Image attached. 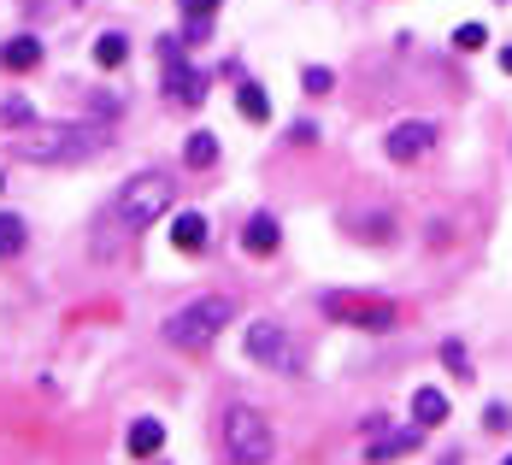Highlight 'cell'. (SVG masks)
I'll return each mask as SVG.
<instances>
[{
  "label": "cell",
  "instance_id": "obj_5",
  "mask_svg": "<svg viewBox=\"0 0 512 465\" xmlns=\"http://www.w3.org/2000/svg\"><path fill=\"white\" fill-rule=\"evenodd\" d=\"M324 312L354 324V330H395V301H377V295H324Z\"/></svg>",
  "mask_w": 512,
  "mask_h": 465
},
{
  "label": "cell",
  "instance_id": "obj_23",
  "mask_svg": "<svg viewBox=\"0 0 512 465\" xmlns=\"http://www.w3.org/2000/svg\"><path fill=\"white\" fill-rule=\"evenodd\" d=\"M501 65H507V77H512V48H501Z\"/></svg>",
  "mask_w": 512,
  "mask_h": 465
},
{
  "label": "cell",
  "instance_id": "obj_1",
  "mask_svg": "<svg viewBox=\"0 0 512 465\" xmlns=\"http://www.w3.org/2000/svg\"><path fill=\"white\" fill-rule=\"evenodd\" d=\"M106 118H83V124H18L12 130V154L30 159V165H77V159H95L106 148Z\"/></svg>",
  "mask_w": 512,
  "mask_h": 465
},
{
  "label": "cell",
  "instance_id": "obj_16",
  "mask_svg": "<svg viewBox=\"0 0 512 465\" xmlns=\"http://www.w3.org/2000/svg\"><path fill=\"white\" fill-rule=\"evenodd\" d=\"M183 159H189L195 171L212 165V159H218V136H212V130H195V136H189V148H183Z\"/></svg>",
  "mask_w": 512,
  "mask_h": 465
},
{
  "label": "cell",
  "instance_id": "obj_19",
  "mask_svg": "<svg viewBox=\"0 0 512 465\" xmlns=\"http://www.w3.org/2000/svg\"><path fill=\"white\" fill-rule=\"evenodd\" d=\"M483 42H489V30H483V24H460V30H454V48H460V53H477Z\"/></svg>",
  "mask_w": 512,
  "mask_h": 465
},
{
  "label": "cell",
  "instance_id": "obj_13",
  "mask_svg": "<svg viewBox=\"0 0 512 465\" xmlns=\"http://www.w3.org/2000/svg\"><path fill=\"white\" fill-rule=\"evenodd\" d=\"M412 418H418V424H442V418H448V395H442V389H418V395H412Z\"/></svg>",
  "mask_w": 512,
  "mask_h": 465
},
{
  "label": "cell",
  "instance_id": "obj_2",
  "mask_svg": "<svg viewBox=\"0 0 512 465\" xmlns=\"http://www.w3.org/2000/svg\"><path fill=\"white\" fill-rule=\"evenodd\" d=\"M230 318H236V301H230V295H201V301L177 307L159 330H165V342H171V348H183V354H206Z\"/></svg>",
  "mask_w": 512,
  "mask_h": 465
},
{
  "label": "cell",
  "instance_id": "obj_24",
  "mask_svg": "<svg viewBox=\"0 0 512 465\" xmlns=\"http://www.w3.org/2000/svg\"><path fill=\"white\" fill-rule=\"evenodd\" d=\"M507 465H512V460H507Z\"/></svg>",
  "mask_w": 512,
  "mask_h": 465
},
{
  "label": "cell",
  "instance_id": "obj_6",
  "mask_svg": "<svg viewBox=\"0 0 512 465\" xmlns=\"http://www.w3.org/2000/svg\"><path fill=\"white\" fill-rule=\"evenodd\" d=\"M159 65H165V89H171V101L177 106H201L206 101V71H195L189 59H183V42H159Z\"/></svg>",
  "mask_w": 512,
  "mask_h": 465
},
{
  "label": "cell",
  "instance_id": "obj_20",
  "mask_svg": "<svg viewBox=\"0 0 512 465\" xmlns=\"http://www.w3.org/2000/svg\"><path fill=\"white\" fill-rule=\"evenodd\" d=\"M177 6H183L189 24H212V18H218V0H177Z\"/></svg>",
  "mask_w": 512,
  "mask_h": 465
},
{
  "label": "cell",
  "instance_id": "obj_10",
  "mask_svg": "<svg viewBox=\"0 0 512 465\" xmlns=\"http://www.w3.org/2000/svg\"><path fill=\"white\" fill-rule=\"evenodd\" d=\"M277 242H283V230H277L271 212H254V218L242 224V248H248V254H277Z\"/></svg>",
  "mask_w": 512,
  "mask_h": 465
},
{
  "label": "cell",
  "instance_id": "obj_3",
  "mask_svg": "<svg viewBox=\"0 0 512 465\" xmlns=\"http://www.w3.org/2000/svg\"><path fill=\"white\" fill-rule=\"evenodd\" d=\"M171 207H177V183H171L165 171H136V177L118 189L112 218H118L124 230H148V224H159Z\"/></svg>",
  "mask_w": 512,
  "mask_h": 465
},
{
  "label": "cell",
  "instance_id": "obj_9",
  "mask_svg": "<svg viewBox=\"0 0 512 465\" xmlns=\"http://www.w3.org/2000/svg\"><path fill=\"white\" fill-rule=\"evenodd\" d=\"M124 448H130V460H154L159 448H165V424L159 418H136L130 436H124Z\"/></svg>",
  "mask_w": 512,
  "mask_h": 465
},
{
  "label": "cell",
  "instance_id": "obj_12",
  "mask_svg": "<svg viewBox=\"0 0 512 465\" xmlns=\"http://www.w3.org/2000/svg\"><path fill=\"white\" fill-rule=\"evenodd\" d=\"M0 65H6V71H36V65H42V42H36V36H12V42L0 48Z\"/></svg>",
  "mask_w": 512,
  "mask_h": 465
},
{
  "label": "cell",
  "instance_id": "obj_18",
  "mask_svg": "<svg viewBox=\"0 0 512 465\" xmlns=\"http://www.w3.org/2000/svg\"><path fill=\"white\" fill-rule=\"evenodd\" d=\"M418 448V436H383V442H371V460H395V454H412Z\"/></svg>",
  "mask_w": 512,
  "mask_h": 465
},
{
  "label": "cell",
  "instance_id": "obj_15",
  "mask_svg": "<svg viewBox=\"0 0 512 465\" xmlns=\"http://www.w3.org/2000/svg\"><path fill=\"white\" fill-rule=\"evenodd\" d=\"M24 254V218L18 212H0V259Z\"/></svg>",
  "mask_w": 512,
  "mask_h": 465
},
{
  "label": "cell",
  "instance_id": "obj_14",
  "mask_svg": "<svg viewBox=\"0 0 512 465\" xmlns=\"http://www.w3.org/2000/svg\"><path fill=\"white\" fill-rule=\"evenodd\" d=\"M236 106H242V118H248V124H265V118H271V101H265V89H259V83H242Z\"/></svg>",
  "mask_w": 512,
  "mask_h": 465
},
{
  "label": "cell",
  "instance_id": "obj_22",
  "mask_svg": "<svg viewBox=\"0 0 512 465\" xmlns=\"http://www.w3.org/2000/svg\"><path fill=\"white\" fill-rule=\"evenodd\" d=\"M307 89H312V95H324V89H330V71H324V65H312V71H307Z\"/></svg>",
  "mask_w": 512,
  "mask_h": 465
},
{
  "label": "cell",
  "instance_id": "obj_11",
  "mask_svg": "<svg viewBox=\"0 0 512 465\" xmlns=\"http://www.w3.org/2000/svg\"><path fill=\"white\" fill-rule=\"evenodd\" d=\"M206 236H212V230H206V218H201V212H177V218H171V242H177L183 254H201V248H206Z\"/></svg>",
  "mask_w": 512,
  "mask_h": 465
},
{
  "label": "cell",
  "instance_id": "obj_17",
  "mask_svg": "<svg viewBox=\"0 0 512 465\" xmlns=\"http://www.w3.org/2000/svg\"><path fill=\"white\" fill-rule=\"evenodd\" d=\"M124 53H130V42H124L118 30H106L101 42H95V59H101L106 71H112V65H124Z\"/></svg>",
  "mask_w": 512,
  "mask_h": 465
},
{
  "label": "cell",
  "instance_id": "obj_8",
  "mask_svg": "<svg viewBox=\"0 0 512 465\" xmlns=\"http://www.w3.org/2000/svg\"><path fill=\"white\" fill-rule=\"evenodd\" d=\"M430 142H436V124L407 118V124H395V130H389V159H418Z\"/></svg>",
  "mask_w": 512,
  "mask_h": 465
},
{
  "label": "cell",
  "instance_id": "obj_21",
  "mask_svg": "<svg viewBox=\"0 0 512 465\" xmlns=\"http://www.w3.org/2000/svg\"><path fill=\"white\" fill-rule=\"evenodd\" d=\"M30 118H36L30 101H6V106H0V124H12V130H18V124H30Z\"/></svg>",
  "mask_w": 512,
  "mask_h": 465
},
{
  "label": "cell",
  "instance_id": "obj_4",
  "mask_svg": "<svg viewBox=\"0 0 512 465\" xmlns=\"http://www.w3.org/2000/svg\"><path fill=\"white\" fill-rule=\"evenodd\" d=\"M218 436H224V454L236 465H265L271 454H277V436H271V424H265V413H254V407H230L224 413V424H218Z\"/></svg>",
  "mask_w": 512,
  "mask_h": 465
},
{
  "label": "cell",
  "instance_id": "obj_7",
  "mask_svg": "<svg viewBox=\"0 0 512 465\" xmlns=\"http://www.w3.org/2000/svg\"><path fill=\"white\" fill-rule=\"evenodd\" d=\"M248 360L271 365V371H301V348L289 342L283 324H254V330H248Z\"/></svg>",
  "mask_w": 512,
  "mask_h": 465
}]
</instances>
